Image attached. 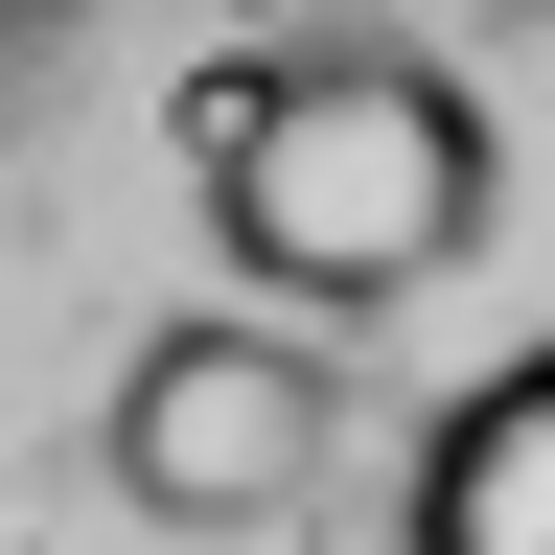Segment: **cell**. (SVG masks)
<instances>
[{
    "mask_svg": "<svg viewBox=\"0 0 555 555\" xmlns=\"http://www.w3.org/2000/svg\"><path fill=\"white\" fill-rule=\"evenodd\" d=\"M0 555H555V0H0Z\"/></svg>",
    "mask_w": 555,
    "mask_h": 555,
    "instance_id": "6da1fadb",
    "label": "cell"
}]
</instances>
